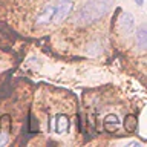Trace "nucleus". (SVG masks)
<instances>
[{"instance_id": "nucleus-1", "label": "nucleus", "mask_w": 147, "mask_h": 147, "mask_svg": "<svg viewBox=\"0 0 147 147\" xmlns=\"http://www.w3.org/2000/svg\"><path fill=\"white\" fill-rule=\"evenodd\" d=\"M107 9H109V0H90L86 5H83L81 9L78 11L77 23L78 25L95 23L107 12Z\"/></svg>"}, {"instance_id": "nucleus-9", "label": "nucleus", "mask_w": 147, "mask_h": 147, "mask_svg": "<svg viewBox=\"0 0 147 147\" xmlns=\"http://www.w3.org/2000/svg\"><path fill=\"white\" fill-rule=\"evenodd\" d=\"M8 142V135L6 133H0V146H5Z\"/></svg>"}, {"instance_id": "nucleus-8", "label": "nucleus", "mask_w": 147, "mask_h": 147, "mask_svg": "<svg viewBox=\"0 0 147 147\" xmlns=\"http://www.w3.org/2000/svg\"><path fill=\"white\" fill-rule=\"evenodd\" d=\"M124 129L129 132V133H133L136 130V118L135 115H127L126 118H124Z\"/></svg>"}, {"instance_id": "nucleus-5", "label": "nucleus", "mask_w": 147, "mask_h": 147, "mask_svg": "<svg viewBox=\"0 0 147 147\" xmlns=\"http://www.w3.org/2000/svg\"><path fill=\"white\" fill-rule=\"evenodd\" d=\"M104 127H106V130L107 132H115L117 129L119 127V119L117 115H107L104 119Z\"/></svg>"}, {"instance_id": "nucleus-10", "label": "nucleus", "mask_w": 147, "mask_h": 147, "mask_svg": "<svg viewBox=\"0 0 147 147\" xmlns=\"http://www.w3.org/2000/svg\"><path fill=\"white\" fill-rule=\"evenodd\" d=\"M136 5L138 6H142V0H136Z\"/></svg>"}, {"instance_id": "nucleus-3", "label": "nucleus", "mask_w": 147, "mask_h": 147, "mask_svg": "<svg viewBox=\"0 0 147 147\" xmlns=\"http://www.w3.org/2000/svg\"><path fill=\"white\" fill-rule=\"evenodd\" d=\"M119 28L124 34H132L133 29H135V20H133V16L129 12H123L119 16V22H118Z\"/></svg>"}, {"instance_id": "nucleus-6", "label": "nucleus", "mask_w": 147, "mask_h": 147, "mask_svg": "<svg viewBox=\"0 0 147 147\" xmlns=\"http://www.w3.org/2000/svg\"><path fill=\"white\" fill-rule=\"evenodd\" d=\"M136 45L140 46L141 51H146V48H147V29H146L144 25H142L136 32Z\"/></svg>"}, {"instance_id": "nucleus-2", "label": "nucleus", "mask_w": 147, "mask_h": 147, "mask_svg": "<svg viewBox=\"0 0 147 147\" xmlns=\"http://www.w3.org/2000/svg\"><path fill=\"white\" fill-rule=\"evenodd\" d=\"M74 9V2L72 0H60V3L54 8V16H52V23L60 25L69 17V14Z\"/></svg>"}, {"instance_id": "nucleus-7", "label": "nucleus", "mask_w": 147, "mask_h": 147, "mask_svg": "<svg viewBox=\"0 0 147 147\" xmlns=\"http://www.w3.org/2000/svg\"><path fill=\"white\" fill-rule=\"evenodd\" d=\"M67 130H69V118L66 117V115H58L55 132L57 133H66Z\"/></svg>"}, {"instance_id": "nucleus-4", "label": "nucleus", "mask_w": 147, "mask_h": 147, "mask_svg": "<svg viewBox=\"0 0 147 147\" xmlns=\"http://www.w3.org/2000/svg\"><path fill=\"white\" fill-rule=\"evenodd\" d=\"M54 8L52 5H48L43 11H41L38 16H37V25H49L52 22V16H54Z\"/></svg>"}]
</instances>
